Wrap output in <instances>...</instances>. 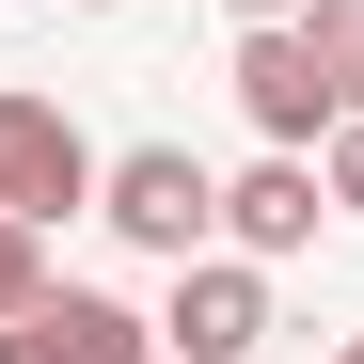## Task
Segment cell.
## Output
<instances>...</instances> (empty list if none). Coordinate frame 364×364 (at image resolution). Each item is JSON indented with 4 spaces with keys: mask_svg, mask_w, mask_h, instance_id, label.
Wrapping results in <instances>:
<instances>
[{
    "mask_svg": "<svg viewBox=\"0 0 364 364\" xmlns=\"http://www.w3.org/2000/svg\"><path fill=\"white\" fill-rule=\"evenodd\" d=\"M95 222L111 237H127V254H206V237H222V174L191 159V143H127V159H95Z\"/></svg>",
    "mask_w": 364,
    "mask_h": 364,
    "instance_id": "6da1fadb",
    "label": "cell"
},
{
    "mask_svg": "<svg viewBox=\"0 0 364 364\" xmlns=\"http://www.w3.org/2000/svg\"><path fill=\"white\" fill-rule=\"evenodd\" d=\"M269 348V269L254 254H174V301H159V364H254Z\"/></svg>",
    "mask_w": 364,
    "mask_h": 364,
    "instance_id": "7a4b0ae2",
    "label": "cell"
},
{
    "mask_svg": "<svg viewBox=\"0 0 364 364\" xmlns=\"http://www.w3.org/2000/svg\"><path fill=\"white\" fill-rule=\"evenodd\" d=\"M237 111H254V143H285V159H317L333 143V80H317V48H301V16H237Z\"/></svg>",
    "mask_w": 364,
    "mask_h": 364,
    "instance_id": "3957f363",
    "label": "cell"
},
{
    "mask_svg": "<svg viewBox=\"0 0 364 364\" xmlns=\"http://www.w3.org/2000/svg\"><path fill=\"white\" fill-rule=\"evenodd\" d=\"M0 206H16L32 237H64V222L95 206V143H80L48 95H0Z\"/></svg>",
    "mask_w": 364,
    "mask_h": 364,
    "instance_id": "277c9868",
    "label": "cell"
},
{
    "mask_svg": "<svg viewBox=\"0 0 364 364\" xmlns=\"http://www.w3.org/2000/svg\"><path fill=\"white\" fill-rule=\"evenodd\" d=\"M0 364H159V317H127L111 285H48L0 317Z\"/></svg>",
    "mask_w": 364,
    "mask_h": 364,
    "instance_id": "5b68a950",
    "label": "cell"
},
{
    "mask_svg": "<svg viewBox=\"0 0 364 364\" xmlns=\"http://www.w3.org/2000/svg\"><path fill=\"white\" fill-rule=\"evenodd\" d=\"M317 222H333L317 159H285V143H269L254 174H222V254H254V269H269V254H317Z\"/></svg>",
    "mask_w": 364,
    "mask_h": 364,
    "instance_id": "8992f818",
    "label": "cell"
},
{
    "mask_svg": "<svg viewBox=\"0 0 364 364\" xmlns=\"http://www.w3.org/2000/svg\"><path fill=\"white\" fill-rule=\"evenodd\" d=\"M301 48H317V80H333V127L364 111V0H301Z\"/></svg>",
    "mask_w": 364,
    "mask_h": 364,
    "instance_id": "52a82bcc",
    "label": "cell"
},
{
    "mask_svg": "<svg viewBox=\"0 0 364 364\" xmlns=\"http://www.w3.org/2000/svg\"><path fill=\"white\" fill-rule=\"evenodd\" d=\"M16 301H48V237H32L16 206H0V317H16Z\"/></svg>",
    "mask_w": 364,
    "mask_h": 364,
    "instance_id": "ba28073f",
    "label": "cell"
},
{
    "mask_svg": "<svg viewBox=\"0 0 364 364\" xmlns=\"http://www.w3.org/2000/svg\"><path fill=\"white\" fill-rule=\"evenodd\" d=\"M317 191H333V206H348V222H364V111H348V127H333V143H317Z\"/></svg>",
    "mask_w": 364,
    "mask_h": 364,
    "instance_id": "9c48e42d",
    "label": "cell"
},
{
    "mask_svg": "<svg viewBox=\"0 0 364 364\" xmlns=\"http://www.w3.org/2000/svg\"><path fill=\"white\" fill-rule=\"evenodd\" d=\"M237 16H301V0H237Z\"/></svg>",
    "mask_w": 364,
    "mask_h": 364,
    "instance_id": "30bf717a",
    "label": "cell"
},
{
    "mask_svg": "<svg viewBox=\"0 0 364 364\" xmlns=\"http://www.w3.org/2000/svg\"><path fill=\"white\" fill-rule=\"evenodd\" d=\"M333 364H364V333H348V348H333Z\"/></svg>",
    "mask_w": 364,
    "mask_h": 364,
    "instance_id": "8fae6325",
    "label": "cell"
},
{
    "mask_svg": "<svg viewBox=\"0 0 364 364\" xmlns=\"http://www.w3.org/2000/svg\"><path fill=\"white\" fill-rule=\"evenodd\" d=\"M80 16H111V0H80Z\"/></svg>",
    "mask_w": 364,
    "mask_h": 364,
    "instance_id": "7c38bea8",
    "label": "cell"
}]
</instances>
